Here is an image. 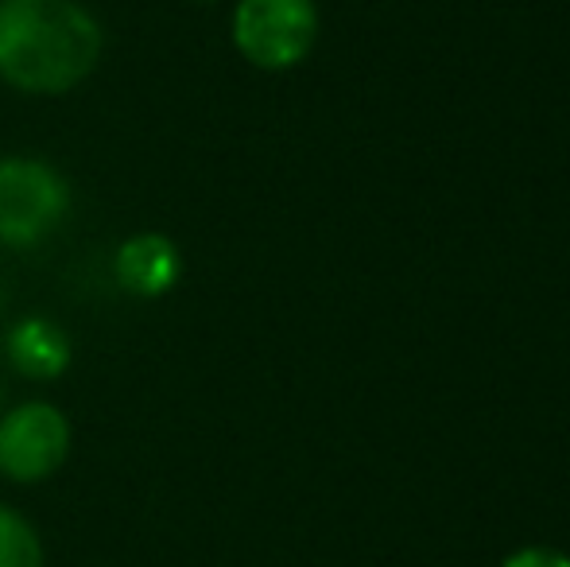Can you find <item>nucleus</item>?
I'll use <instances>...</instances> for the list:
<instances>
[{
	"mask_svg": "<svg viewBox=\"0 0 570 567\" xmlns=\"http://www.w3.org/2000/svg\"><path fill=\"white\" fill-rule=\"evenodd\" d=\"M195 4H222V0H195Z\"/></svg>",
	"mask_w": 570,
	"mask_h": 567,
	"instance_id": "obj_9",
	"label": "nucleus"
},
{
	"mask_svg": "<svg viewBox=\"0 0 570 567\" xmlns=\"http://www.w3.org/2000/svg\"><path fill=\"white\" fill-rule=\"evenodd\" d=\"M501 567H570V556L556 548H524V553H512Z\"/></svg>",
	"mask_w": 570,
	"mask_h": 567,
	"instance_id": "obj_8",
	"label": "nucleus"
},
{
	"mask_svg": "<svg viewBox=\"0 0 570 567\" xmlns=\"http://www.w3.org/2000/svg\"><path fill=\"white\" fill-rule=\"evenodd\" d=\"M0 567H47L43 537L12 506H0Z\"/></svg>",
	"mask_w": 570,
	"mask_h": 567,
	"instance_id": "obj_7",
	"label": "nucleus"
},
{
	"mask_svg": "<svg viewBox=\"0 0 570 567\" xmlns=\"http://www.w3.org/2000/svg\"><path fill=\"white\" fill-rule=\"evenodd\" d=\"M70 214V183L43 156H0V245L39 250Z\"/></svg>",
	"mask_w": 570,
	"mask_h": 567,
	"instance_id": "obj_2",
	"label": "nucleus"
},
{
	"mask_svg": "<svg viewBox=\"0 0 570 567\" xmlns=\"http://www.w3.org/2000/svg\"><path fill=\"white\" fill-rule=\"evenodd\" d=\"M183 253L159 229H140V234L125 237L114 253V281L120 292L136 295V300H159V295L175 292L183 281Z\"/></svg>",
	"mask_w": 570,
	"mask_h": 567,
	"instance_id": "obj_5",
	"label": "nucleus"
},
{
	"mask_svg": "<svg viewBox=\"0 0 570 567\" xmlns=\"http://www.w3.org/2000/svg\"><path fill=\"white\" fill-rule=\"evenodd\" d=\"M106 31L82 0H0V82L62 98L98 70Z\"/></svg>",
	"mask_w": 570,
	"mask_h": 567,
	"instance_id": "obj_1",
	"label": "nucleus"
},
{
	"mask_svg": "<svg viewBox=\"0 0 570 567\" xmlns=\"http://www.w3.org/2000/svg\"><path fill=\"white\" fill-rule=\"evenodd\" d=\"M4 362L23 381H55L70 365V334L47 315H20L4 331Z\"/></svg>",
	"mask_w": 570,
	"mask_h": 567,
	"instance_id": "obj_6",
	"label": "nucleus"
},
{
	"mask_svg": "<svg viewBox=\"0 0 570 567\" xmlns=\"http://www.w3.org/2000/svg\"><path fill=\"white\" fill-rule=\"evenodd\" d=\"M75 428L51 401H20L0 412V478L12 486H39L70 459Z\"/></svg>",
	"mask_w": 570,
	"mask_h": 567,
	"instance_id": "obj_4",
	"label": "nucleus"
},
{
	"mask_svg": "<svg viewBox=\"0 0 570 567\" xmlns=\"http://www.w3.org/2000/svg\"><path fill=\"white\" fill-rule=\"evenodd\" d=\"M233 47L256 70H292L315 51V0H237L233 4Z\"/></svg>",
	"mask_w": 570,
	"mask_h": 567,
	"instance_id": "obj_3",
	"label": "nucleus"
}]
</instances>
